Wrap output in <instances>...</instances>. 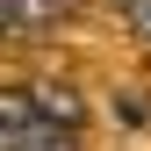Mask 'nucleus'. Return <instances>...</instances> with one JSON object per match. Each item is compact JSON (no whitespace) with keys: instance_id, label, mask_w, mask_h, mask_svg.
I'll return each instance as SVG.
<instances>
[{"instance_id":"7ed1b4c3","label":"nucleus","mask_w":151,"mask_h":151,"mask_svg":"<svg viewBox=\"0 0 151 151\" xmlns=\"http://www.w3.org/2000/svg\"><path fill=\"white\" fill-rule=\"evenodd\" d=\"M14 151H79V137H72V129H50V122H36L29 137L14 144Z\"/></svg>"},{"instance_id":"20e7f679","label":"nucleus","mask_w":151,"mask_h":151,"mask_svg":"<svg viewBox=\"0 0 151 151\" xmlns=\"http://www.w3.org/2000/svg\"><path fill=\"white\" fill-rule=\"evenodd\" d=\"M122 7H129V22H137V29L151 36V0H122Z\"/></svg>"},{"instance_id":"f257e3e1","label":"nucleus","mask_w":151,"mask_h":151,"mask_svg":"<svg viewBox=\"0 0 151 151\" xmlns=\"http://www.w3.org/2000/svg\"><path fill=\"white\" fill-rule=\"evenodd\" d=\"M29 108H36V122H50V129H72V137H79V122H86V101H79L72 86H58V79L29 86Z\"/></svg>"},{"instance_id":"f03ea898","label":"nucleus","mask_w":151,"mask_h":151,"mask_svg":"<svg viewBox=\"0 0 151 151\" xmlns=\"http://www.w3.org/2000/svg\"><path fill=\"white\" fill-rule=\"evenodd\" d=\"M36 129V108H29V93H0V151H14Z\"/></svg>"},{"instance_id":"39448f33","label":"nucleus","mask_w":151,"mask_h":151,"mask_svg":"<svg viewBox=\"0 0 151 151\" xmlns=\"http://www.w3.org/2000/svg\"><path fill=\"white\" fill-rule=\"evenodd\" d=\"M14 29V0H0V36H7Z\"/></svg>"}]
</instances>
